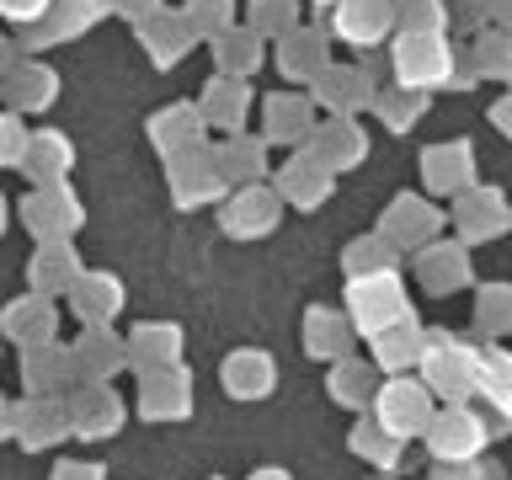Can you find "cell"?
Masks as SVG:
<instances>
[{
	"label": "cell",
	"mask_w": 512,
	"mask_h": 480,
	"mask_svg": "<svg viewBox=\"0 0 512 480\" xmlns=\"http://www.w3.org/2000/svg\"><path fill=\"white\" fill-rule=\"evenodd\" d=\"M448 64H454V54H448V43L438 38V32H406V38L395 43V75L406 91H427V86H443Z\"/></svg>",
	"instance_id": "1"
},
{
	"label": "cell",
	"mask_w": 512,
	"mask_h": 480,
	"mask_svg": "<svg viewBox=\"0 0 512 480\" xmlns=\"http://www.w3.org/2000/svg\"><path fill=\"white\" fill-rule=\"evenodd\" d=\"M395 22V6L390 0H342L336 6V32H342L347 43H384V32Z\"/></svg>",
	"instance_id": "2"
},
{
	"label": "cell",
	"mask_w": 512,
	"mask_h": 480,
	"mask_svg": "<svg viewBox=\"0 0 512 480\" xmlns=\"http://www.w3.org/2000/svg\"><path fill=\"white\" fill-rule=\"evenodd\" d=\"M187 38H192V22H176V16H155V22L144 27V43H150L155 64H171V59H182Z\"/></svg>",
	"instance_id": "3"
},
{
	"label": "cell",
	"mask_w": 512,
	"mask_h": 480,
	"mask_svg": "<svg viewBox=\"0 0 512 480\" xmlns=\"http://www.w3.org/2000/svg\"><path fill=\"white\" fill-rule=\"evenodd\" d=\"M315 155H320V166H352V160H363V134L352 123H331L320 134Z\"/></svg>",
	"instance_id": "4"
},
{
	"label": "cell",
	"mask_w": 512,
	"mask_h": 480,
	"mask_svg": "<svg viewBox=\"0 0 512 480\" xmlns=\"http://www.w3.org/2000/svg\"><path fill=\"white\" fill-rule=\"evenodd\" d=\"M107 11V0H54V22H48V38H70V32H80V27H91L96 16Z\"/></svg>",
	"instance_id": "5"
},
{
	"label": "cell",
	"mask_w": 512,
	"mask_h": 480,
	"mask_svg": "<svg viewBox=\"0 0 512 480\" xmlns=\"http://www.w3.org/2000/svg\"><path fill=\"white\" fill-rule=\"evenodd\" d=\"M283 70H288V75H320V70H326V43H320L315 32L288 38V43H283Z\"/></svg>",
	"instance_id": "6"
},
{
	"label": "cell",
	"mask_w": 512,
	"mask_h": 480,
	"mask_svg": "<svg viewBox=\"0 0 512 480\" xmlns=\"http://www.w3.org/2000/svg\"><path fill=\"white\" fill-rule=\"evenodd\" d=\"M283 192L299 203H320L326 198V166H310V160H294V166L283 171Z\"/></svg>",
	"instance_id": "7"
},
{
	"label": "cell",
	"mask_w": 512,
	"mask_h": 480,
	"mask_svg": "<svg viewBox=\"0 0 512 480\" xmlns=\"http://www.w3.org/2000/svg\"><path fill=\"white\" fill-rule=\"evenodd\" d=\"M6 91H11L16 107H43L48 96H54V75H48V70H16L6 80Z\"/></svg>",
	"instance_id": "8"
},
{
	"label": "cell",
	"mask_w": 512,
	"mask_h": 480,
	"mask_svg": "<svg viewBox=\"0 0 512 480\" xmlns=\"http://www.w3.org/2000/svg\"><path fill=\"white\" fill-rule=\"evenodd\" d=\"M320 96H326L331 107H352L368 96V86H363V75H352V70H320Z\"/></svg>",
	"instance_id": "9"
},
{
	"label": "cell",
	"mask_w": 512,
	"mask_h": 480,
	"mask_svg": "<svg viewBox=\"0 0 512 480\" xmlns=\"http://www.w3.org/2000/svg\"><path fill=\"white\" fill-rule=\"evenodd\" d=\"M240 112H246V91H240L235 80H219V86H208V118H214V123L235 128Z\"/></svg>",
	"instance_id": "10"
},
{
	"label": "cell",
	"mask_w": 512,
	"mask_h": 480,
	"mask_svg": "<svg viewBox=\"0 0 512 480\" xmlns=\"http://www.w3.org/2000/svg\"><path fill=\"white\" fill-rule=\"evenodd\" d=\"M230 230L235 235H262V230H272V203L267 198H256V192H246V198L235 203V214H230Z\"/></svg>",
	"instance_id": "11"
},
{
	"label": "cell",
	"mask_w": 512,
	"mask_h": 480,
	"mask_svg": "<svg viewBox=\"0 0 512 480\" xmlns=\"http://www.w3.org/2000/svg\"><path fill=\"white\" fill-rule=\"evenodd\" d=\"M27 166L38 171V176H54L70 166V150L59 144V134H43V139H32V150H27Z\"/></svg>",
	"instance_id": "12"
},
{
	"label": "cell",
	"mask_w": 512,
	"mask_h": 480,
	"mask_svg": "<svg viewBox=\"0 0 512 480\" xmlns=\"http://www.w3.org/2000/svg\"><path fill=\"white\" fill-rule=\"evenodd\" d=\"M70 214H75V203L64 198V192H48V198H32V203H27V219L38 224V230H59Z\"/></svg>",
	"instance_id": "13"
},
{
	"label": "cell",
	"mask_w": 512,
	"mask_h": 480,
	"mask_svg": "<svg viewBox=\"0 0 512 480\" xmlns=\"http://www.w3.org/2000/svg\"><path fill=\"white\" fill-rule=\"evenodd\" d=\"M464 166H470V155H464L459 144H454V150H432V155H427V176H432L438 187H459Z\"/></svg>",
	"instance_id": "14"
},
{
	"label": "cell",
	"mask_w": 512,
	"mask_h": 480,
	"mask_svg": "<svg viewBox=\"0 0 512 480\" xmlns=\"http://www.w3.org/2000/svg\"><path fill=\"white\" fill-rule=\"evenodd\" d=\"M155 139H160V150L198 139V118H192V112H166V118H155Z\"/></svg>",
	"instance_id": "15"
},
{
	"label": "cell",
	"mask_w": 512,
	"mask_h": 480,
	"mask_svg": "<svg viewBox=\"0 0 512 480\" xmlns=\"http://www.w3.org/2000/svg\"><path fill=\"white\" fill-rule=\"evenodd\" d=\"M395 16H406V32H438L443 27V6H438V0H400Z\"/></svg>",
	"instance_id": "16"
},
{
	"label": "cell",
	"mask_w": 512,
	"mask_h": 480,
	"mask_svg": "<svg viewBox=\"0 0 512 480\" xmlns=\"http://www.w3.org/2000/svg\"><path fill=\"white\" fill-rule=\"evenodd\" d=\"M176 176H182V182H176L182 203H198V198H208V192L219 187V182H208V166H203V160H182V166H176Z\"/></svg>",
	"instance_id": "17"
},
{
	"label": "cell",
	"mask_w": 512,
	"mask_h": 480,
	"mask_svg": "<svg viewBox=\"0 0 512 480\" xmlns=\"http://www.w3.org/2000/svg\"><path fill=\"white\" fill-rule=\"evenodd\" d=\"M267 128H272V139H294L299 128H304V107L294 102V96L272 102V112H267Z\"/></svg>",
	"instance_id": "18"
},
{
	"label": "cell",
	"mask_w": 512,
	"mask_h": 480,
	"mask_svg": "<svg viewBox=\"0 0 512 480\" xmlns=\"http://www.w3.org/2000/svg\"><path fill=\"white\" fill-rule=\"evenodd\" d=\"M187 22L198 32H224V22H230V0H192Z\"/></svg>",
	"instance_id": "19"
},
{
	"label": "cell",
	"mask_w": 512,
	"mask_h": 480,
	"mask_svg": "<svg viewBox=\"0 0 512 480\" xmlns=\"http://www.w3.org/2000/svg\"><path fill=\"white\" fill-rule=\"evenodd\" d=\"M219 54H224V64H230V70H251V64H256V38L224 32V38H219Z\"/></svg>",
	"instance_id": "20"
},
{
	"label": "cell",
	"mask_w": 512,
	"mask_h": 480,
	"mask_svg": "<svg viewBox=\"0 0 512 480\" xmlns=\"http://www.w3.org/2000/svg\"><path fill=\"white\" fill-rule=\"evenodd\" d=\"M416 107H422V96H416V91H390V96L379 102V112H384L395 128H406V123L416 118Z\"/></svg>",
	"instance_id": "21"
},
{
	"label": "cell",
	"mask_w": 512,
	"mask_h": 480,
	"mask_svg": "<svg viewBox=\"0 0 512 480\" xmlns=\"http://www.w3.org/2000/svg\"><path fill=\"white\" fill-rule=\"evenodd\" d=\"M294 22V0H256V27H288Z\"/></svg>",
	"instance_id": "22"
},
{
	"label": "cell",
	"mask_w": 512,
	"mask_h": 480,
	"mask_svg": "<svg viewBox=\"0 0 512 480\" xmlns=\"http://www.w3.org/2000/svg\"><path fill=\"white\" fill-rule=\"evenodd\" d=\"M486 70L491 75H512V38H491L486 43Z\"/></svg>",
	"instance_id": "23"
},
{
	"label": "cell",
	"mask_w": 512,
	"mask_h": 480,
	"mask_svg": "<svg viewBox=\"0 0 512 480\" xmlns=\"http://www.w3.org/2000/svg\"><path fill=\"white\" fill-rule=\"evenodd\" d=\"M0 11L16 16V22H38L43 11H54V0H0Z\"/></svg>",
	"instance_id": "24"
},
{
	"label": "cell",
	"mask_w": 512,
	"mask_h": 480,
	"mask_svg": "<svg viewBox=\"0 0 512 480\" xmlns=\"http://www.w3.org/2000/svg\"><path fill=\"white\" fill-rule=\"evenodd\" d=\"M224 166L246 176V171H256V166H262V150H251V144H235V150H224Z\"/></svg>",
	"instance_id": "25"
},
{
	"label": "cell",
	"mask_w": 512,
	"mask_h": 480,
	"mask_svg": "<svg viewBox=\"0 0 512 480\" xmlns=\"http://www.w3.org/2000/svg\"><path fill=\"white\" fill-rule=\"evenodd\" d=\"M16 155H22V128L11 118H0V160H16Z\"/></svg>",
	"instance_id": "26"
},
{
	"label": "cell",
	"mask_w": 512,
	"mask_h": 480,
	"mask_svg": "<svg viewBox=\"0 0 512 480\" xmlns=\"http://www.w3.org/2000/svg\"><path fill=\"white\" fill-rule=\"evenodd\" d=\"M118 6H123V16H150L160 0H118Z\"/></svg>",
	"instance_id": "27"
},
{
	"label": "cell",
	"mask_w": 512,
	"mask_h": 480,
	"mask_svg": "<svg viewBox=\"0 0 512 480\" xmlns=\"http://www.w3.org/2000/svg\"><path fill=\"white\" fill-rule=\"evenodd\" d=\"M496 123H502V128H512V102H502V107H496Z\"/></svg>",
	"instance_id": "28"
},
{
	"label": "cell",
	"mask_w": 512,
	"mask_h": 480,
	"mask_svg": "<svg viewBox=\"0 0 512 480\" xmlns=\"http://www.w3.org/2000/svg\"><path fill=\"white\" fill-rule=\"evenodd\" d=\"M496 6H502V16H507V22H512V0H496Z\"/></svg>",
	"instance_id": "29"
},
{
	"label": "cell",
	"mask_w": 512,
	"mask_h": 480,
	"mask_svg": "<svg viewBox=\"0 0 512 480\" xmlns=\"http://www.w3.org/2000/svg\"><path fill=\"white\" fill-rule=\"evenodd\" d=\"M6 59H11V48H6V43H0V70H6Z\"/></svg>",
	"instance_id": "30"
},
{
	"label": "cell",
	"mask_w": 512,
	"mask_h": 480,
	"mask_svg": "<svg viewBox=\"0 0 512 480\" xmlns=\"http://www.w3.org/2000/svg\"><path fill=\"white\" fill-rule=\"evenodd\" d=\"M331 6H342V0H331Z\"/></svg>",
	"instance_id": "31"
}]
</instances>
